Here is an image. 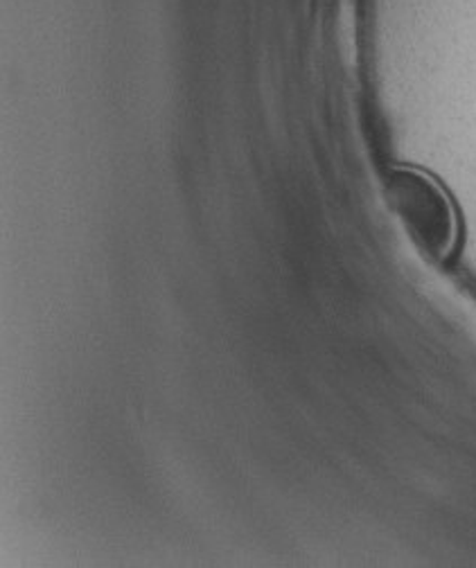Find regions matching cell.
<instances>
[{
  "instance_id": "obj_1",
  "label": "cell",
  "mask_w": 476,
  "mask_h": 568,
  "mask_svg": "<svg viewBox=\"0 0 476 568\" xmlns=\"http://www.w3.org/2000/svg\"><path fill=\"white\" fill-rule=\"evenodd\" d=\"M391 196L397 215L421 246L445 257L456 240V220L443 190L416 172H399L391 183Z\"/></svg>"
}]
</instances>
